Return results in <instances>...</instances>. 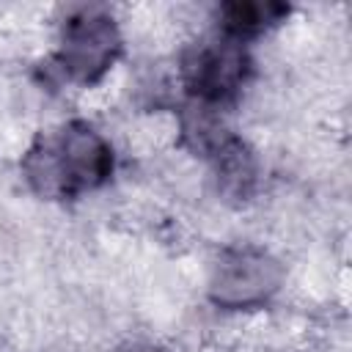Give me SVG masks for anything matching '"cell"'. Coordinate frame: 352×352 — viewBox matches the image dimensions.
Segmentation results:
<instances>
[{
  "label": "cell",
  "mask_w": 352,
  "mask_h": 352,
  "mask_svg": "<svg viewBox=\"0 0 352 352\" xmlns=\"http://www.w3.org/2000/svg\"><path fill=\"white\" fill-rule=\"evenodd\" d=\"M19 168L36 195L69 201L104 187L116 170V154L94 124L74 118L50 135H38Z\"/></svg>",
  "instance_id": "obj_1"
},
{
  "label": "cell",
  "mask_w": 352,
  "mask_h": 352,
  "mask_svg": "<svg viewBox=\"0 0 352 352\" xmlns=\"http://www.w3.org/2000/svg\"><path fill=\"white\" fill-rule=\"evenodd\" d=\"M253 72L250 52L242 41L214 33L201 41H192L179 66L182 85L192 104L220 110L242 94Z\"/></svg>",
  "instance_id": "obj_2"
},
{
  "label": "cell",
  "mask_w": 352,
  "mask_h": 352,
  "mask_svg": "<svg viewBox=\"0 0 352 352\" xmlns=\"http://www.w3.org/2000/svg\"><path fill=\"white\" fill-rule=\"evenodd\" d=\"M283 264L264 248L236 245L220 250L209 275V300L226 311L267 305L283 286Z\"/></svg>",
  "instance_id": "obj_4"
},
{
  "label": "cell",
  "mask_w": 352,
  "mask_h": 352,
  "mask_svg": "<svg viewBox=\"0 0 352 352\" xmlns=\"http://www.w3.org/2000/svg\"><path fill=\"white\" fill-rule=\"evenodd\" d=\"M124 352H168V349L160 346V344H132V346L124 349Z\"/></svg>",
  "instance_id": "obj_7"
},
{
  "label": "cell",
  "mask_w": 352,
  "mask_h": 352,
  "mask_svg": "<svg viewBox=\"0 0 352 352\" xmlns=\"http://www.w3.org/2000/svg\"><path fill=\"white\" fill-rule=\"evenodd\" d=\"M289 16V6L272 0H234L217 8V33L236 41L256 38Z\"/></svg>",
  "instance_id": "obj_6"
},
{
  "label": "cell",
  "mask_w": 352,
  "mask_h": 352,
  "mask_svg": "<svg viewBox=\"0 0 352 352\" xmlns=\"http://www.w3.org/2000/svg\"><path fill=\"white\" fill-rule=\"evenodd\" d=\"M204 160H209L217 192L228 204L242 206L256 195L261 182V165L248 140H242L228 129Z\"/></svg>",
  "instance_id": "obj_5"
},
{
  "label": "cell",
  "mask_w": 352,
  "mask_h": 352,
  "mask_svg": "<svg viewBox=\"0 0 352 352\" xmlns=\"http://www.w3.org/2000/svg\"><path fill=\"white\" fill-rule=\"evenodd\" d=\"M121 50V30L107 11L77 8L63 19L55 66L69 82L94 85L116 66Z\"/></svg>",
  "instance_id": "obj_3"
}]
</instances>
